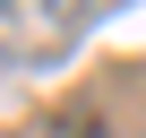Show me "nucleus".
Listing matches in <instances>:
<instances>
[{"mask_svg":"<svg viewBox=\"0 0 146 138\" xmlns=\"http://www.w3.org/2000/svg\"><path fill=\"white\" fill-rule=\"evenodd\" d=\"M103 121H112V104H103V86H86L78 104H60V112L35 121L26 138H120V129H103Z\"/></svg>","mask_w":146,"mask_h":138,"instance_id":"obj_1","label":"nucleus"},{"mask_svg":"<svg viewBox=\"0 0 146 138\" xmlns=\"http://www.w3.org/2000/svg\"><path fill=\"white\" fill-rule=\"evenodd\" d=\"M78 9H86V0H52V17H78Z\"/></svg>","mask_w":146,"mask_h":138,"instance_id":"obj_2","label":"nucleus"},{"mask_svg":"<svg viewBox=\"0 0 146 138\" xmlns=\"http://www.w3.org/2000/svg\"><path fill=\"white\" fill-rule=\"evenodd\" d=\"M0 17H9V0H0Z\"/></svg>","mask_w":146,"mask_h":138,"instance_id":"obj_3","label":"nucleus"}]
</instances>
